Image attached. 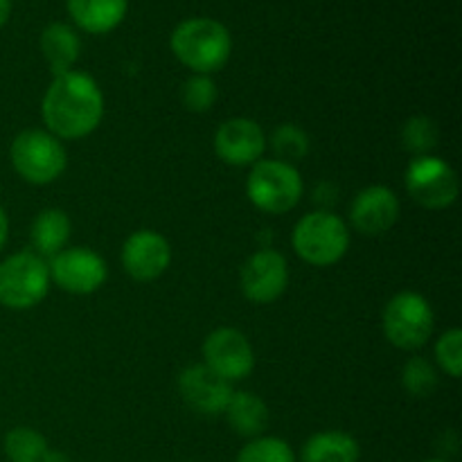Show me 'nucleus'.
I'll return each mask as SVG.
<instances>
[{
  "label": "nucleus",
  "instance_id": "f257e3e1",
  "mask_svg": "<svg viewBox=\"0 0 462 462\" xmlns=\"http://www.w3.org/2000/svg\"><path fill=\"white\" fill-rule=\"evenodd\" d=\"M41 117L59 140L90 135L104 117V95L97 81L79 70L57 75L43 95Z\"/></svg>",
  "mask_w": 462,
  "mask_h": 462
},
{
  "label": "nucleus",
  "instance_id": "f03ea898",
  "mask_svg": "<svg viewBox=\"0 0 462 462\" xmlns=\"http://www.w3.org/2000/svg\"><path fill=\"white\" fill-rule=\"evenodd\" d=\"M174 57L194 75H212L228 63L233 54V36L217 18H185L170 36Z\"/></svg>",
  "mask_w": 462,
  "mask_h": 462
},
{
  "label": "nucleus",
  "instance_id": "7ed1b4c3",
  "mask_svg": "<svg viewBox=\"0 0 462 462\" xmlns=\"http://www.w3.org/2000/svg\"><path fill=\"white\" fill-rule=\"evenodd\" d=\"M293 251L311 266H332L346 257L350 248V230L346 221L329 210H316L302 217L291 235Z\"/></svg>",
  "mask_w": 462,
  "mask_h": 462
},
{
  "label": "nucleus",
  "instance_id": "20e7f679",
  "mask_svg": "<svg viewBox=\"0 0 462 462\" xmlns=\"http://www.w3.org/2000/svg\"><path fill=\"white\" fill-rule=\"evenodd\" d=\"M246 194L257 210L284 215L302 199V176L282 161H257L246 179Z\"/></svg>",
  "mask_w": 462,
  "mask_h": 462
},
{
  "label": "nucleus",
  "instance_id": "39448f33",
  "mask_svg": "<svg viewBox=\"0 0 462 462\" xmlns=\"http://www.w3.org/2000/svg\"><path fill=\"white\" fill-rule=\"evenodd\" d=\"M50 289L48 262L34 251H18L0 262V305L7 310H32Z\"/></svg>",
  "mask_w": 462,
  "mask_h": 462
},
{
  "label": "nucleus",
  "instance_id": "423d86ee",
  "mask_svg": "<svg viewBox=\"0 0 462 462\" xmlns=\"http://www.w3.org/2000/svg\"><path fill=\"white\" fill-rule=\"evenodd\" d=\"M9 158L16 174L32 185L52 183L68 165L61 140L41 129H27L18 134L9 149Z\"/></svg>",
  "mask_w": 462,
  "mask_h": 462
},
{
  "label": "nucleus",
  "instance_id": "0eeeda50",
  "mask_svg": "<svg viewBox=\"0 0 462 462\" xmlns=\"http://www.w3.org/2000/svg\"><path fill=\"white\" fill-rule=\"evenodd\" d=\"M436 325L431 305L415 291H402L383 307L382 328L388 343L400 350H420L429 343Z\"/></svg>",
  "mask_w": 462,
  "mask_h": 462
},
{
  "label": "nucleus",
  "instance_id": "6e6552de",
  "mask_svg": "<svg viewBox=\"0 0 462 462\" xmlns=\"http://www.w3.org/2000/svg\"><path fill=\"white\" fill-rule=\"evenodd\" d=\"M411 199L427 210H445L458 199V176L454 167L438 156H418L406 170Z\"/></svg>",
  "mask_w": 462,
  "mask_h": 462
},
{
  "label": "nucleus",
  "instance_id": "1a4fd4ad",
  "mask_svg": "<svg viewBox=\"0 0 462 462\" xmlns=\"http://www.w3.org/2000/svg\"><path fill=\"white\" fill-rule=\"evenodd\" d=\"M50 280L63 291L75 296H88L95 293L108 278L106 262L93 248L75 246L66 248L52 257L48 264Z\"/></svg>",
  "mask_w": 462,
  "mask_h": 462
},
{
  "label": "nucleus",
  "instance_id": "9d476101",
  "mask_svg": "<svg viewBox=\"0 0 462 462\" xmlns=\"http://www.w3.org/2000/svg\"><path fill=\"white\" fill-rule=\"evenodd\" d=\"M289 284V264L282 253L273 248H260L244 262L239 271V287L246 300L255 305L275 302Z\"/></svg>",
  "mask_w": 462,
  "mask_h": 462
},
{
  "label": "nucleus",
  "instance_id": "9b49d317",
  "mask_svg": "<svg viewBox=\"0 0 462 462\" xmlns=\"http://www.w3.org/2000/svg\"><path fill=\"white\" fill-rule=\"evenodd\" d=\"M203 364L226 382H242L255 368V352L239 329L219 328L203 341Z\"/></svg>",
  "mask_w": 462,
  "mask_h": 462
},
{
  "label": "nucleus",
  "instance_id": "f8f14e48",
  "mask_svg": "<svg viewBox=\"0 0 462 462\" xmlns=\"http://www.w3.org/2000/svg\"><path fill=\"white\" fill-rule=\"evenodd\" d=\"M266 149L264 129L251 117H230L215 134V152L226 165L253 167Z\"/></svg>",
  "mask_w": 462,
  "mask_h": 462
},
{
  "label": "nucleus",
  "instance_id": "ddd939ff",
  "mask_svg": "<svg viewBox=\"0 0 462 462\" xmlns=\"http://www.w3.org/2000/svg\"><path fill=\"white\" fill-rule=\"evenodd\" d=\"M171 262L170 242L156 230H135L122 246V266L138 282H152Z\"/></svg>",
  "mask_w": 462,
  "mask_h": 462
},
{
  "label": "nucleus",
  "instance_id": "4468645a",
  "mask_svg": "<svg viewBox=\"0 0 462 462\" xmlns=\"http://www.w3.org/2000/svg\"><path fill=\"white\" fill-rule=\"evenodd\" d=\"M179 393L189 409L215 418V415H224L235 391L233 383L212 373L206 364H197L180 373Z\"/></svg>",
  "mask_w": 462,
  "mask_h": 462
},
{
  "label": "nucleus",
  "instance_id": "2eb2a0df",
  "mask_svg": "<svg viewBox=\"0 0 462 462\" xmlns=\"http://www.w3.org/2000/svg\"><path fill=\"white\" fill-rule=\"evenodd\" d=\"M400 199L386 185H370L361 189L350 208V221L365 237H379L388 233L400 219Z\"/></svg>",
  "mask_w": 462,
  "mask_h": 462
},
{
  "label": "nucleus",
  "instance_id": "dca6fc26",
  "mask_svg": "<svg viewBox=\"0 0 462 462\" xmlns=\"http://www.w3.org/2000/svg\"><path fill=\"white\" fill-rule=\"evenodd\" d=\"M68 14L88 34H108L126 16L129 0H66Z\"/></svg>",
  "mask_w": 462,
  "mask_h": 462
},
{
  "label": "nucleus",
  "instance_id": "f3484780",
  "mask_svg": "<svg viewBox=\"0 0 462 462\" xmlns=\"http://www.w3.org/2000/svg\"><path fill=\"white\" fill-rule=\"evenodd\" d=\"M224 415L226 420H228L230 429H233L237 436L246 438V440L264 436L266 427H269V406H266L264 400L257 397L255 393H233Z\"/></svg>",
  "mask_w": 462,
  "mask_h": 462
},
{
  "label": "nucleus",
  "instance_id": "a211bd4d",
  "mask_svg": "<svg viewBox=\"0 0 462 462\" xmlns=\"http://www.w3.org/2000/svg\"><path fill=\"white\" fill-rule=\"evenodd\" d=\"M41 52H43V59L48 61L54 77L63 75V72H70L79 59L81 41L77 32L66 23H50L41 32Z\"/></svg>",
  "mask_w": 462,
  "mask_h": 462
},
{
  "label": "nucleus",
  "instance_id": "6ab92c4d",
  "mask_svg": "<svg viewBox=\"0 0 462 462\" xmlns=\"http://www.w3.org/2000/svg\"><path fill=\"white\" fill-rule=\"evenodd\" d=\"M70 217L61 210V208H45L36 215L32 221L30 239L34 246L36 255L41 257H54L66 248L68 239H70Z\"/></svg>",
  "mask_w": 462,
  "mask_h": 462
},
{
  "label": "nucleus",
  "instance_id": "aec40b11",
  "mask_svg": "<svg viewBox=\"0 0 462 462\" xmlns=\"http://www.w3.org/2000/svg\"><path fill=\"white\" fill-rule=\"evenodd\" d=\"M359 456L355 436L346 431H320L302 445L300 462H359Z\"/></svg>",
  "mask_w": 462,
  "mask_h": 462
},
{
  "label": "nucleus",
  "instance_id": "412c9836",
  "mask_svg": "<svg viewBox=\"0 0 462 462\" xmlns=\"http://www.w3.org/2000/svg\"><path fill=\"white\" fill-rule=\"evenodd\" d=\"M3 447L9 462H48L52 454L43 433L32 427H16L7 431Z\"/></svg>",
  "mask_w": 462,
  "mask_h": 462
},
{
  "label": "nucleus",
  "instance_id": "4be33fe9",
  "mask_svg": "<svg viewBox=\"0 0 462 462\" xmlns=\"http://www.w3.org/2000/svg\"><path fill=\"white\" fill-rule=\"evenodd\" d=\"M235 462H298L296 451L287 440L275 436H260L239 449Z\"/></svg>",
  "mask_w": 462,
  "mask_h": 462
},
{
  "label": "nucleus",
  "instance_id": "5701e85b",
  "mask_svg": "<svg viewBox=\"0 0 462 462\" xmlns=\"http://www.w3.org/2000/svg\"><path fill=\"white\" fill-rule=\"evenodd\" d=\"M271 147L275 152V161H282L293 165V162L302 161L310 153V135L296 125H282L273 131L271 138Z\"/></svg>",
  "mask_w": 462,
  "mask_h": 462
},
{
  "label": "nucleus",
  "instance_id": "b1692460",
  "mask_svg": "<svg viewBox=\"0 0 462 462\" xmlns=\"http://www.w3.org/2000/svg\"><path fill=\"white\" fill-rule=\"evenodd\" d=\"M402 386L413 397H431L438 388V373L424 356H413L402 370Z\"/></svg>",
  "mask_w": 462,
  "mask_h": 462
},
{
  "label": "nucleus",
  "instance_id": "393cba45",
  "mask_svg": "<svg viewBox=\"0 0 462 462\" xmlns=\"http://www.w3.org/2000/svg\"><path fill=\"white\" fill-rule=\"evenodd\" d=\"M438 138H440L438 125L427 116L411 117L404 125V129H402L404 149L413 152L415 156H429V152L438 144Z\"/></svg>",
  "mask_w": 462,
  "mask_h": 462
},
{
  "label": "nucleus",
  "instance_id": "a878e982",
  "mask_svg": "<svg viewBox=\"0 0 462 462\" xmlns=\"http://www.w3.org/2000/svg\"><path fill=\"white\" fill-rule=\"evenodd\" d=\"M180 102L188 111L206 113L217 102V84L210 75H192L180 86Z\"/></svg>",
  "mask_w": 462,
  "mask_h": 462
},
{
  "label": "nucleus",
  "instance_id": "bb28decb",
  "mask_svg": "<svg viewBox=\"0 0 462 462\" xmlns=\"http://www.w3.org/2000/svg\"><path fill=\"white\" fill-rule=\"evenodd\" d=\"M438 365L449 374L451 379H460L462 374V332L458 328L447 329L436 343Z\"/></svg>",
  "mask_w": 462,
  "mask_h": 462
},
{
  "label": "nucleus",
  "instance_id": "cd10ccee",
  "mask_svg": "<svg viewBox=\"0 0 462 462\" xmlns=\"http://www.w3.org/2000/svg\"><path fill=\"white\" fill-rule=\"evenodd\" d=\"M7 235H9V219H7V212H5L3 206H0V251H3V246L7 244Z\"/></svg>",
  "mask_w": 462,
  "mask_h": 462
},
{
  "label": "nucleus",
  "instance_id": "c85d7f7f",
  "mask_svg": "<svg viewBox=\"0 0 462 462\" xmlns=\"http://www.w3.org/2000/svg\"><path fill=\"white\" fill-rule=\"evenodd\" d=\"M12 16V0H0V27Z\"/></svg>",
  "mask_w": 462,
  "mask_h": 462
},
{
  "label": "nucleus",
  "instance_id": "c756f323",
  "mask_svg": "<svg viewBox=\"0 0 462 462\" xmlns=\"http://www.w3.org/2000/svg\"><path fill=\"white\" fill-rule=\"evenodd\" d=\"M48 462H68L66 458H63V456H59V454H50V458H48Z\"/></svg>",
  "mask_w": 462,
  "mask_h": 462
},
{
  "label": "nucleus",
  "instance_id": "7c9ffc66",
  "mask_svg": "<svg viewBox=\"0 0 462 462\" xmlns=\"http://www.w3.org/2000/svg\"><path fill=\"white\" fill-rule=\"evenodd\" d=\"M424 462H449V460H445V458H431V460H424Z\"/></svg>",
  "mask_w": 462,
  "mask_h": 462
}]
</instances>
